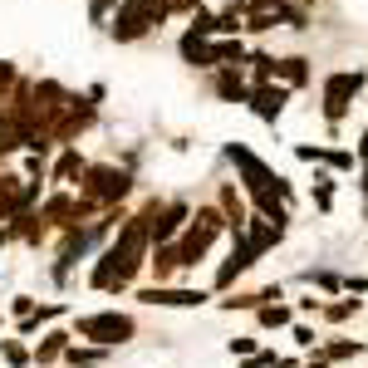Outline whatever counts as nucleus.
<instances>
[{
	"instance_id": "6",
	"label": "nucleus",
	"mask_w": 368,
	"mask_h": 368,
	"mask_svg": "<svg viewBox=\"0 0 368 368\" xmlns=\"http://www.w3.org/2000/svg\"><path fill=\"white\" fill-rule=\"evenodd\" d=\"M364 354H368V349L359 344V339H344V344H329V349H324L329 364H334V359H364Z\"/></svg>"
},
{
	"instance_id": "3",
	"label": "nucleus",
	"mask_w": 368,
	"mask_h": 368,
	"mask_svg": "<svg viewBox=\"0 0 368 368\" xmlns=\"http://www.w3.org/2000/svg\"><path fill=\"white\" fill-rule=\"evenodd\" d=\"M256 324H261V329H290V324H295V304H280V299L256 304Z\"/></svg>"
},
{
	"instance_id": "4",
	"label": "nucleus",
	"mask_w": 368,
	"mask_h": 368,
	"mask_svg": "<svg viewBox=\"0 0 368 368\" xmlns=\"http://www.w3.org/2000/svg\"><path fill=\"white\" fill-rule=\"evenodd\" d=\"M64 349H69V334H64V329H54V334L35 349V364H54V359H64Z\"/></svg>"
},
{
	"instance_id": "12",
	"label": "nucleus",
	"mask_w": 368,
	"mask_h": 368,
	"mask_svg": "<svg viewBox=\"0 0 368 368\" xmlns=\"http://www.w3.org/2000/svg\"><path fill=\"white\" fill-rule=\"evenodd\" d=\"M359 158H364V162H368V133H364V143H359Z\"/></svg>"
},
{
	"instance_id": "5",
	"label": "nucleus",
	"mask_w": 368,
	"mask_h": 368,
	"mask_svg": "<svg viewBox=\"0 0 368 368\" xmlns=\"http://www.w3.org/2000/svg\"><path fill=\"white\" fill-rule=\"evenodd\" d=\"M0 364H10V368H25V364H35V359L25 354V344H15V339H0Z\"/></svg>"
},
{
	"instance_id": "7",
	"label": "nucleus",
	"mask_w": 368,
	"mask_h": 368,
	"mask_svg": "<svg viewBox=\"0 0 368 368\" xmlns=\"http://www.w3.org/2000/svg\"><path fill=\"white\" fill-rule=\"evenodd\" d=\"M319 314H324V319H334V324H344L349 314H359V299H339V304H324Z\"/></svg>"
},
{
	"instance_id": "1",
	"label": "nucleus",
	"mask_w": 368,
	"mask_h": 368,
	"mask_svg": "<svg viewBox=\"0 0 368 368\" xmlns=\"http://www.w3.org/2000/svg\"><path fill=\"white\" fill-rule=\"evenodd\" d=\"M74 339L98 344V349H123L128 339H138V319L123 309H93V314H74Z\"/></svg>"
},
{
	"instance_id": "9",
	"label": "nucleus",
	"mask_w": 368,
	"mask_h": 368,
	"mask_svg": "<svg viewBox=\"0 0 368 368\" xmlns=\"http://www.w3.org/2000/svg\"><path fill=\"white\" fill-rule=\"evenodd\" d=\"M256 344H261V339H256V334H241V339H231V344H226V349H231V354H241V359H246V354H256Z\"/></svg>"
},
{
	"instance_id": "13",
	"label": "nucleus",
	"mask_w": 368,
	"mask_h": 368,
	"mask_svg": "<svg viewBox=\"0 0 368 368\" xmlns=\"http://www.w3.org/2000/svg\"><path fill=\"white\" fill-rule=\"evenodd\" d=\"M0 329H5V314H0Z\"/></svg>"
},
{
	"instance_id": "10",
	"label": "nucleus",
	"mask_w": 368,
	"mask_h": 368,
	"mask_svg": "<svg viewBox=\"0 0 368 368\" xmlns=\"http://www.w3.org/2000/svg\"><path fill=\"white\" fill-rule=\"evenodd\" d=\"M290 329H295V344H299V349L314 344V329H309V324H290Z\"/></svg>"
},
{
	"instance_id": "2",
	"label": "nucleus",
	"mask_w": 368,
	"mask_h": 368,
	"mask_svg": "<svg viewBox=\"0 0 368 368\" xmlns=\"http://www.w3.org/2000/svg\"><path fill=\"white\" fill-rule=\"evenodd\" d=\"M138 299H143V304H153V309H201V304L211 299V290H182V285H148V290H138Z\"/></svg>"
},
{
	"instance_id": "11",
	"label": "nucleus",
	"mask_w": 368,
	"mask_h": 368,
	"mask_svg": "<svg viewBox=\"0 0 368 368\" xmlns=\"http://www.w3.org/2000/svg\"><path fill=\"white\" fill-rule=\"evenodd\" d=\"M10 309H15V314H35V309H40V304H35V299H30V295H15V304H10Z\"/></svg>"
},
{
	"instance_id": "8",
	"label": "nucleus",
	"mask_w": 368,
	"mask_h": 368,
	"mask_svg": "<svg viewBox=\"0 0 368 368\" xmlns=\"http://www.w3.org/2000/svg\"><path fill=\"white\" fill-rule=\"evenodd\" d=\"M295 309H299V314H319V309H324V299L309 290V295H299V299H295Z\"/></svg>"
}]
</instances>
